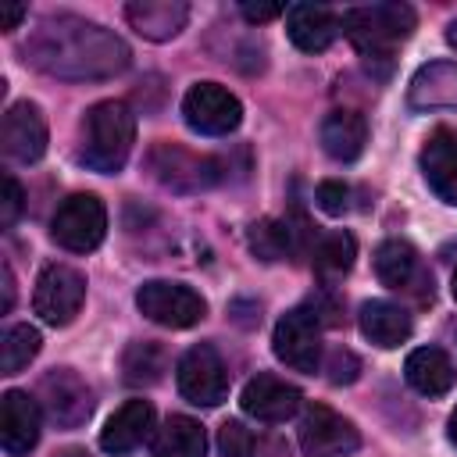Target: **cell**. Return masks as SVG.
<instances>
[{"instance_id": "cell-1", "label": "cell", "mask_w": 457, "mask_h": 457, "mask_svg": "<svg viewBox=\"0 0 457 457\" xmlns=\"http://www.w3.org/2000/svg\"><path fill=\"white\" fill-rule=\"evenodd\" d=\"M25 64L43 75L86 82V79H111L129 68L132 54L125 39L96 21L79 14H46L36 21L29 39L21 43Z\"/></svg>"}, {"instance_id": "cell-2", "label": "cell", "mask_w": 457, "mask_h": 457, "mask_svg": "<svg viewBox=\"0 0 457 457\" xmlns=\"http://www.w3.org/2000/svg\"><path fill=\"white\" fill-rule=\"evenodd\" d=\"M136 143V114L121 100H100L86 111L82 121V150L79 161L100 175H114L125 168Z\"/></svg>"}, {"instance_id": "cell-3", "label": "cell", "mask_w": 457, "mask_h": 457, "mask_svg": "<svg viewBox=\"0 0 457 457\" xmlns=\"http://www.w3.org/2000/svg\"><path fill=\"white\" fill-rule=\"evenodd\" d=\"M343 32L350 36V43L368 57V61H389V54L396 50V43H403L418 18L414 7L407 4H368V7H350L339 18Z\"/></svg>"}, {"instance_id": "cell-4", "label": "cell", "mask_w": 457, "mask_h": 457, "mask_svg": "<svg viewBox=\"0 0 457 457\" xmlns=\"http://www.w3.org/2000/svg\"><path fill=\"white\" fill-rule=\"evenodd\" d=\"M50 236L57 246L71 253H89L107 236V207L93 193H75L57 207L50 221Z\"/></svg>"}, {"instance_id": "cell-5", "label": "cell", "mask_w": 457, "mask_h": 457, "mask_svg": "<svg viewBox=\"0 0 457 457\" xmlns=\"http://www.w3.org/2000/svg\"><path fill=\"white\" fill-rule=\"evenodd\" d=\"M136 307L139 314H146L154 325H164V328H189L207 314V300L196 289L168 278L143 282L136 289Z\"/></svg>"}, {"instance_id": "cell-6", "label": "cell", "mask_w": 457, "mask_h": 457, "mask_svg": "<svg viewBox=\"0 0 457 457\" xmlns=\"http://www.w3.org/2000/svg\"><path fill=\"white\" fill-rule=\"evenodd\" d=\"M179 393L196 407H218L228 396V368L211 343H196L179 357Z\"/></svg>"}, {"instance_id": "cell-7", "label": "cell", "mask_w": 457, "mask_h": 457, "mask_svg": "<svg viewBox=\"0 0 457 457\" xmlns=\"http://www.w3.org/2000/svg\"><path fill=\"white\" fill-rule=\"evenodd\" d=\"M146 164H150L154 179L175 193H200L221 179V164L214 157H200L175 143H157L146 154Z\"/></svg>"}, {"instance_id": "cell-8", "label": "cell", "mask_w": 457, "mask_h": 457, "mask_svg": "<svg viewBox=\"0 0 457 457\" xmlns=\"http://www.w3.org/2000/svg\"><path fill=\"white\" fill-rule=\"evenodd\" d=\"M271 350L293 371L314 375L321 364V318H318V311H307V307L286 311L275 325Z\"/></svg>"}, {"instance_id": "cell-9", "label": "cell", "mask_w": 457, "mask_h": 457, "mask_svg": "<svg viewBox=\"0 0 457 457\" xmlns=\"http://www.w3.org/2000/svg\"><path fill=\"white\" fill-rule=\"evenodd\" d=\"M182 118L200 136H228L243 121V104L218 82H196L182 96Z\"/></svg>"}, {"instance_id": "cell-10", "label": "cell", "mask_w": 457, "mask_h": 457, "mask_svg": "<svg viewBox=\"0 0 457 457\" xmlns=\"http://www.w3.org/2000/svg\"><path fill=\"white\" fill-rule=\"evenodd\" d=\"M86 300V278L82 271L68 268V264H46L36 278V296L32 307L46 325H68Z\"/></svg>"}, {"instance_id": "cell-11", "label": "cell", "mask_w": 457, "mask_h": 457, "mask_svg": "<svg viewBox=\"0 0 457 457\" xmlns=\"http://www.w3.org/2000/svg\"><path fill=\"white\" fill-rule=\"evenodd\" d=\"M361 446L353 421L336 414L325 403H307L300 418V450L303 457H346Z\"/></svg>"}, {"instance_id": "cell-12", "label": "cell", "mask_w": 457, "mask_h": 457, "mask_svg": "<svg viewBox=\"0 0 457 457\" xmlns=\"http://www.w3.org/2000/svg\"><path fill=\"white\" fill-rule=\"evenodd\" d=\"M39 396L57 428H79L93 414V393L71 368H54L39 382Z\"/></svg>"}, {"instance_id": "cell-13", "label": "cell", "mask_w": 457, "mask_h": 457, "mask_svg": "<svg viewBox=\"0 0 457 457\" xmlns=\"http://www.w3.org/2000/svg\"><path fill=\"white\" fill-rule=\"evenodd\" d=\"M0 146L18 164H36L46 154V118L39 104L18 100L7 107L4 125H0Z\"/></svg>"}, {"instance_id": "cell-14", "label": "cell", "mask_w": 457, "mask_h": 457, "mask_svg": "<svg viewBox=\"0 0 457 457\" xmlns=\"http://www.w3.org/2000/svg\"><path fill=\"white\" fill-rule=\"evenodd\" d=\"M300 389L289 386L286 378L278 375H253L246 386H243V396H239V407L257 418V421H268V425H278V421H289L296 411H300Z\"/></svg>"}, {"instance_id": "cell-15", "label": "cell", "mask_w": 457, "mask_h": 457, "mask_svg": "<svg viewBox=\"0 0 457 457\" xmlns=\"http://www.w3.org/2000/svg\"><path fill=\"white\" fill-rule=\"evenodd\" d=\"M39 403L21 393V389H7L4 403H0V443L7 457H25L36 443H39Z\"/></svg>"}, {"instance_id": "cell-16", "label": "cell", "mask_w": 457, "mask_h": 457, "mask_svg": "<svg viewBox=\"0 0 457 457\" xmlns=\"http://www.w3.org/2000/svg\"><path fill=\"white\" fill-rule=\"evenodd\" d=\"M421 171H425L428 189L439 200L457 204V129L453 125H443V129H436L425 139V146H421Z\"/></svg>"}, {"instance_id": "cell-17", "label": "cell", "mask_w": 457, "mask_h": 457, "mask_svg": "<svg viewBox=\"0 0 457 457\" xmlns=\"http://www.w3.org/2000/svg\"><path fill=\"white\" fill-rule=\"evenodd\" d=\"M407 104L414 111H457V64L428 61L411 75Z\"/></svg>"}, {"instance_id": "cell-18", "label": "cell", "mask_w": 457, "mask_h": 457, "mask_svg": "<svg viewBox=\"0 0 457 457\" xmlns=\"http://www.w3.org/2000/svg\"><path fill=\"white\" fill-rule=\"evenodd\" d=\"M286 29L293 46H300L303 54H321L332 46L339 32V18L325 4H293L286 7Z\"/></svg>"}, {"instance_id": "cell-19", "label": "cell", "mask_w": 457, "mask_h": 457, "mask_svg": "<svg viewBox=\"0 0 457 457\" xmlns=\"http://www.w3.org/2000/svg\"><path fill=\"white\" fill-rule=\"evenodd\" d=\"M150 432H154V407H150V400H129V403H121L107 418V425L100 432V446L107 453L121 457V453L136 450Z\"/></svg>"}, {"instance_id": "cell-20", "label": "cell", "mask_w": 457, "mask_h": 457, "mask_svg": "<svg viewBox=\"0 0 457 457\" xmlns=\"http://www.w3.org/2000/svg\"><path fill=\"white\" fill-rule=\"evenodd\" d=\"M125 18L143 39L164 43V39L182 32V25L189 18V4H182V0H136L125 7Z\"/></svg>"}, {"instance_id": "cell-21", "label": "cell", "mask_w": 457, "mask_h": 457, "mask_svg": "<svg viewBox=\"0 0 457 457\" xmlns=\"http://www.w3.org/2000/svg\"><path fill=\"white\" fill-rule=\"evenodd\" d=\"M357 325H361V336L371 339V343L382 346V350H393V346L407 343L411 332H414L411 314H407L403 307L389 303V300H368V303H361Z\"/></svg>"}, {"instance_id": "cell-22", "label": "cell", "mask_w": 457, "mask_h": 457, "mask_svg": "<svg viewBox=\"0 0 457 457\" xmlns=\"http://www.w3.org/2000/svg\"><path fill=\"white\" fill-rule=\"evenodd\" d=\"M403 375H407V382L421 396H446L453 389V382H457L453 361L439 346H418V350H411L407 353V364H403Z\"/></svg>"}, {"instance_id": "cell-23", "label": "cell", "mask_w": 457, "mask_h": 457, "mask_svg": "<svg viewBox=\"0 0 457 457\" xmlns=\"http://www.w3.org/2000/svg\"><path fill=\"white\" fill-rule=\"evenodd\" d=\"M321 150L332 161H357L368 143V121L357 111H332L321 118Z\"/></svg>"}, {"instance_id": "cell-24", "label": "cell", "mask_w": 457, "mask_h": 457, "mask_svg": "<svg viewBox=\"0 0 457 457\" xmlns=\"http://www.w3.org/2000/svg\"><path fill=\"white\" fill-rule=\"evenodd\" d=\"M375 275L389 289H414V282L421 278L418 250L407 239H386V243H378V250H375Z\"/></svg>"}, {"instance_id": "cell-25", "label": "cell", "mask_w": 457, "mask_h": 457, "mask_svg": "<svg viewBox=\"0 0 457 457\" xmlns=\"http://www.w3.org/2000/svg\"><path fill=\"white\" fill-rule=\"evenodd\" d=\"M154 457H207L204 425L186 414H171L154 443Z\"/></svg>"}, {"instance_id": "cell-26", "label": "cell", "mask_w": 457, "mask_h": 457, "mask_svg": "<svg viewBox=\"0 0 457 457\" xmlns=\"http://www.w3.org/2000/svg\"><path fill=\"white\" fill-rule=\"evenodd\" d=\"M353 257H357V243H353V236L350 232H328V236H321L318 239V246H314V275L325 282V286H332L336 278H343L350 268H353Z\"/></svg>"}, {"instance_id": "cell-27", "label": "cell", "mask_w": 457, "mask_h": 457, "mask_svg": "<svg viewBox=\"0 0 457 457\" xmlns=\"http://www.w3.org/2000/svg\"><path fill=\"white\" fill-rule=\"evenodd\" d=\"M293 225L289 221H275V218H261L250 225V250L261 261H286L293 253Z\"/></svg>"}, {"instance_id": "cell-28", "label": "cell", "mask_w": 457, "mask_h": 457, "mask_svg": "<svg viewBox=\"0 0 457 457\" xmlns=\"http://www.w3.org/2000/svg\"><path fill=\"white\" fill-rule=\"evenodd\" d=\"M43 339H39V328H32L29 321L21 325H11L4 332V343H0V371L4 375H18L21 368H29V361L39 353Z\"/></svg>"}, {"instance_id": "cell-29", "label": "cell", "mask_w": 457, "mask_h": 457, "mask_svg": "<svg viewBox=\"0 0 457 457\" xmlns=\"http://www.w3.org/2000/svg\"><path fill=\"white\" fill-rule=\"evenodd\" d=\"M164 364H168V357H164L161 343H132L121 357L125 382H132V386H154L161 378Z\"/></svg>"}, {"instance_id": "cell-30", "label": "cell", "mask_w": 457, "mask_h": 457, "mask_svg": "<svg viewBox=\"0 0 457 457\" xmlns=\"http://www.w3.org/2000/svg\"><path fill=\"white\" fill-rule=\"evenodd\" d=\"M218 450L221 457H253V436L243 421H225L218 428Z\"/></svg>"}, {"instance_id": "cell-31", "label": "cell", "mask_w": 457, "mask_h": 457, "mask_svg": "<svg viewBox=\"0 0 457 457\" xmlns=\"http://www.w3.org/2000/svg\"><path fill=\"white\" fill-rule=\"evenodd\" d=\"M314 200H318V207L325 214H343L350 207V189L343 182H336V179H325V182H318Z\"/></svg>"}, {"instance_id": "cell-32", "label": "cell", "mask_w": 457, "mask_h": 457, "mask_svg": "<svg viewBox=\"0 0 457 457\" xmlns=\"http://www.w3.org/2000/svg\"><path fill=\"white\" fill-rule=\"evenodd\" d=\"M325 371H328V382H336V386H346V382H353V378H357V371H361V361H357L350 350L336 346V350L328 353V361H325Z\"/></svg>"}, {"instance_id": "cell-33", "label": "cell", "mask_w": 457, "mask_h": 457, "mask_svg": "<svg viewBox=\"0 0 457 457\" xmlns=\"http://www.w3.org/2000/svg\"><path fill=\"white\" fill-rule=\"evenodd\" d=\"M21 207H25V193H21L18 179H14V175H4V196H0V225H4V228H11V225L18 221V214H21Z\"/></svg>"}, {"instance_id": "cell-34", "label": "cell", "mask_w": 457, "mask_h": 457, "mask_svg": "<svg viewBox=\"0 0 457 457\" xmlns=\"http://www.w3.org/2000/svg\"><path fill=\"white\" fill-rule=\"evenodd\" d=\"M239 11H243V18H246V21H253V25H261V21H271V18L286 14V7H282V4H243Z\"/></svg>"}, {"instance_id": "cell-35", "label": "cell", "mask_w": 457, "mask_h": 457, "mask_svg": "<svg viewBox=\"0 0 457 457\" xmlns=\"http://www.w3.org/2000/svg\"><path fill=\"white\" fill-rule=\"evenodd\" d=\"M21 18H25V7H21V4H4V7H0V29H4V32H11Z\"/></svg>"}, {"instance_id": "cell-36", "label": "cell", "mask_w": 457, "mask_h": 457, "mask_svg": "<svg viewBox=\"0 0 457 457\" xmlns=\"http://www.w3.org/2000/svg\"><path fill=\"white\" fill-rule=\"evenodd\" d=\"M14 307V275H11V264H4V303L0 311H11Z\"/></svg>"}, {"instance_id": "cell-37", "label": "cell", "mask_w": 457, "mask_h": 457, "mask_svg": "<svg viewBox=\"0 0 457 457\" xmlns=\"http://www.w3.org/2000/svg\"><path fill=\"white\" fill-rule=\"evenodd\" d=\"M446 43L457 50V21H450V25H446Z\"/></svg>"}, {"instance_id": "cell-38", "label": "cell", "mask_w": 457, "mask_h": 457, "mask_svg": "<svg viewBox=\"0 0 457 457\" xmlns=\"http://www.w3.org/2000/svg\"><path fill=\"white\" fill-rule=\"evenodd\" d=\"M57 457H89V453H86V450H79V446H68V450H61Z\"/></svg>"}, {"instance_id": "cell-39", "label": "cell", "mask_w": 457, "mask_h": 457, "mask_svg": "<svg viewBox=\"0 0 457 457\" xmlns=\"http://www.w3.org/2000/svg\"><path fill=\"white\" fill-rule=\"evenodd\" d=\"M450 443L457 446V407H453V414H450Z\"/></svg>"}, {"instance_id": "cell-40", "label": "cell", "mask_w": 457, "mask_h": 457, "mask_svg": "<svg viewBox=\"0 0 457 457\" xmlns=\"http://www.w3.org/2000/svg\"><path fill=\"white\" fill-rule=\"evenodd\" d=\"M453 300H457V271H453Z\"/></svg>"}]
</instances>
